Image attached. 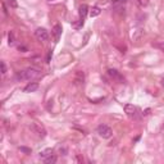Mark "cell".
<instances>
[{"instance_id":"1","label":"cell","mask_w":164,"mask_h":164,"mask_svg":"<svg viewBox=\"0 0 164 164\" xmlns=\"http://www.w3.org/2000/svg\"><path fill=\"white\" fill-rule=\"evenodd\" d=\"M40 76V72L35 68H28V69H24V71H21L17 73V80L18 81H30V80H33L36 77Z\"/></svg>"},{"instance_id":"2","label":"cell","mask_w":164,"mask_h":164,"mask_svg":"<svg viewBox=\"0 0 164 164\" xmlns=\"http://www.w3.org/2000/svg\"><path fill=\"white\" fill-rule=\"evenodd\" d=\"M124 113H126L129 118H131V119H135V120L140 119L141 116H142L141 110L137 108L136 105H132V104H126V105H124Z\"/></svg>"},{"instance_id":"3","label":"cell","mask_w":164,"mask_h":164,"mask_svg":"<svg viewBox=\"0 0 164 164\" xmlns=\"http://www.w3.org/2000/svg\"><path fill=\"white\" fill-rule=\"evenodd\" d=\"M31 129L33 133H36L39 137H45L46 136V129L44 124H41L40 122H32L31 123Z\"/></svg>"},{"instance_id":"4","label":"cell","mask_w":164,"mask_h":164,"mask_svg":"<svg viewBox=\"0 0 164 164\" xmlns=\"http://www.w3.org/2000/svg\"><path fill=\"white\" fill-rule=\"evenodd\" d=\"M96 131H98L99 136H101L103 139H109V137L111 136V133H113V132H111V128L109 126H107V124H100V126H98Z\"/></svg>"},{"instance_id":"5","label":"cell","mask_w":164,"mask_h":164,"mask_svg":"<svg viewBox=\"0 0 164 164\" xmlns=\"http://www.w3.org/2000/svg\"><path fill=\"white\" fill-rule=\"evenodd\" d=\"M35 37H36L39 41L44 42V41H46V40L49 39V33H48V31H46L45 28L39 27V28H36V31H35Z\"/></svg>"},{"instance_id":"6","label":"cell","mask_w":164,"mask_h":164,"mask_svg":"<svg viewBox=\"0 0 164 164\" xmlns=\"http://www.w3.org/2000/svg\"><path fill=\"white\" fill-rule=\"evenodd\" d=\"M87 12H89V6L86 5V4H82L81 6H80V22H81V24H83V21H85V18H86V15H87Z\"/></svg>"},{"instance_id":"7","label":"cell","mask_w":164,"mask_h":164,"mask_svg":"<svg viewBox=\"0 0 164 164\" xmlns=\"http://www.w3.org/2000/svg\"><path fill=\"white\" fill-rule=\"evenodd\" d=\"M74 83L76 85H83V82H85V73L82 72V71H77L76 72V74H74Z\"/></svg>"},{"instance_id":"8","label":"cell","mask_w":164,"mask_h":164,"mask_svg":"<svg viewBox=\"0 0 164 164\" xmlns=\"http://www.w3.org/2000/svg\"><path fill=\"white\" fill-rule=\"evenodd\" d=\"M51 32H53V36H54L55 42H58L59 39H60V35H62V26H60V24H55Z\"/></svg>"},{"instance_id":"9","label":"cell","mask_w":164,"mask_h":164,"mask_svg":"<svg viewBox=\"0 0 164 164\" xmlns=\"http://www.w3.org/2000/svg\"><path fill=\"white\" fill-rule=\"evenodd\" d=\"M108 74L111 77L113 80H117V81H123V77H122V74H120L117 69H108Z\"/></svg>"},{"instance_id":"10","label":"cell","mask_w":164,"mask_h":164,"mask_svg":"<svg viewBox=\"0 0 164 164\" xmlns=\"http://www.w3.org/2000/svg\"><path fill=\"white\" fill-rule=\"evenodd\" d=\"M37 89H39V83H37V82H30V83L23 89V91H24V92H35Z\"/></svg>"},{"instance_id":"11","label":"cell","mask_w":164,"mask_h":164,"mask_svg":"<svg viewBox=\"0 0 164 164\" xmlns=\"http://www.w3.org/2000/svg\"><path fill=\"white\" fill-rule=\"evenodd\" d=\"M51 154H53V150H51V149H45V150L40 151V158L44 160V159H46L48 157H50Z\"/></svg>"},{"instance_id":"12","label":"cell","mask_w":164,"mask_h":164,"mask_svg":"<svg viewBox=\"0 0 164 164\" xmlns=\"http://www.w3.org/2000/svg\"><path fill=\"white\" fill-rule=\"evenodd\" d=\"M44 162H45L46 164H53V163H55V162H57V157H55L54 154H51L50 157H48L46 159H44Z\"/></svg>"},{"instance_id":"13","label":"cell","mask_w":164,"mask_h":164,"mask_svg":"<svg viewBox=\"0 0 164 164\" xmlns=\"http://www.w3.org/2000/svg\"><path fill=\"white\" fill-rule=\"evenodd\" d=\"M100 8H98V6H95V8H92L91 9V12H90V15L91 17H98L99 14H100Z\"/></svg>"},{"instance_id":"14","label":"cell","mask_w":164,"mask_h":164,"mask_svg":"<svg viewBox=\"0 0 164 164\" xmlns=\"http://www.w3.org/2000/svg\"><path fill=\"white\" fill-rule=\"evenodd\" d=\"M8 44L14 45V33L13 32H9V35H8Z\"/></svg>"},{"instance_id":"15","label":"cell","mask_w":164,"mask_h":164,"mask_svg":"<svg viewBox=\"0 0 164 164\" xmlns=\"http://www.w3.org/2000/svg\"><path fill=\"white\" fill-rule=\"evenodd\" d=\"M141 36H142V31L139 30V31H136V35H132V40H133V41H137Z\"/></svg>"},{"instance_id":"16","label":"cell","mask_w":164,"mask_h":164,"mask_svg":"<svg viewBox=\"0 0 164 164\" xmlns=\"http://www.w3.org/2000/svg\"><path fill=\"white\" fill-rule=\"evenodd\" d=\"M6 2H8V4H9L11 8H17V6H18V3H17L15 0H6Z\"/></svg>"},{"instance_id":"17","label":"cell","mask_w":164,"mask_h":164,"mask_svg":"<svg viewBox=\"0 0 164 164\" xmlns=\"http://www.w3.org/2000/svg\"><path fill=\"white\" fill-rule=\"evenodd\" d=\"M5 72H6V65H5L4 62H2V73L5 74Z\"/></svg>"},{"instance_id":"18","label":"cell","mask_w":164,"mask_h":164,"mask_svg":"<svg viewBox=\"0 0 164 164\" xmlns=\"http://www.w3.org/2000/svg\"><path fill=\"white\" fill-rule=\"evenodd\" d=\"M2 5H3V11H4V14H5V15H8V11H6V6H5V3L3 2V3H2Z\"/></svg>"},{"instance_id":"19","label":"cell","mask_w":164,"mask_h":164,"mask_svg":"<svg viewBox=\"0 0 164 164\" xmlns=\"http://www.w3.org/2000/svg\"><path fill=\"white\" fill-rule=\"evenodd\" d=\"M137 2H139L140 5H146V4H148V2H146V0H137Z\"/></svg>"},{"instance_id":"20","label":"cell","mask_w":164,"mask_h":164,"mask_svg":"<svg viewBox=\"0 0 164 164\" xmlns=\"http://www.w3.org/2000/svg\"><path fill=\"white\" fill-rule=\"evenodd\" d=\"M157 46H158V48H159V49H162V50H163V51H164V42H162V44H158V45H157Z\"/></svg>"},{"instance_id":"21","label":"cell","mask_w":164,"mask_h":164,"mask_svg":"<svg viewBox=\"0 0 164 164\" xmlns=\"http://www.w3.org/2000/svg\"><path fill=\"white\" fill-rule=\"evenodd\" d=\"M113 2V4H118V3H123L124 0H111Z\"/></svg>"},{"instance_id":"22","label":"cell","mask_w":164,"mask_h":164,"mask_svg":"<svg viewBox=\"0 0 164 164\" xmlns=\"http://www.w3.org/2000/svg\"><path fill=\"white\" fill-rule=\"evenodd\" d=\"M21 150H22V151H24V153H31V150H30V149H26V148H21Z\"/></svg>"},{"instance_id":"23","label":"cell","mask_w":164,"mask_h":164,"mask_svg":"<svg viewBox=\"0 0 164 164\" xmlns=\"http://www.w3.org/2000/svg\"><path fill=\"white\" fill-rule=\"evenodd\" d=\"M162 85L164 86V78H162Z\"/></svg>"}]
</instances>
